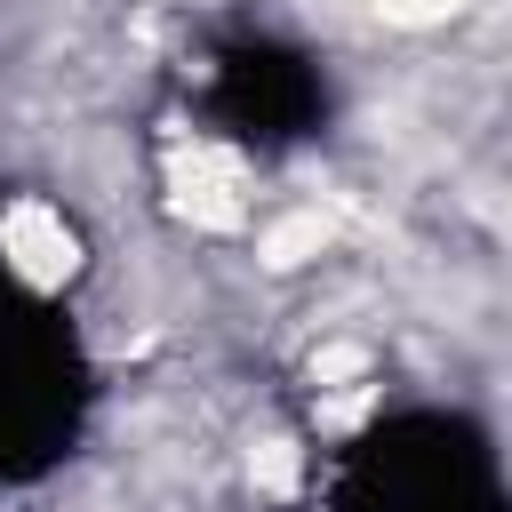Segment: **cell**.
<instances>
[{
	"instance_id": "3957f363",
	"label": "cell",
	"mask_w": 512,
	"mask_h": 512,
	"mask_svg": "<svg viewBox=\"0 0 512 512\" xmlns=\"http://www.w3.org/2000/svg\"><path fill=\"white\" fill-rule=\"evenodd\" d=\"M96 248H88V224L40 192V184H0V288L16 296H40V304H72L80 280H88Z\"/></svg>"
},
{
	"instance_id": "6da1fadb",
	"label": "cell",
	"mask_w": 512,
	"mask_h": 512,
	"mask_svg": "<svg viewBox=\"0 0 512 512\" xmlns=\"http://www.w3.org/2000/svg\"><path fill=\"white\" fill-rule=\"evenodd\" d=\"M312 512H504L496 448L480 424L440 408L376 416L328 456Z\"/></svg>"
},
{
	"instance_id": "7a4b0ae2",
	"label": "cell",
	"mask_w": 512,
	"mask_h": 512,
	"mask_svg": "<svg viewBox=\"0 0 512 512\" xmlns=\"http://www.w3.org/2000/svg\"><path fill=\"white\" fill-rule=\"evenodd\" d=\"M88 352L72 304L0 288V480H40L72 456L88 424Z\"/></svg>"
}]
</instances>
